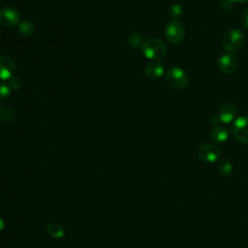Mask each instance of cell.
Here are the masks:
<instances>
[{
  "label": "cell",
  "instance_id": "1",
  "mask_svg": "<svg viewBox=\"0 0 248 248\" xmlns=\"http://www.w3.org/2000/svg\"><path fill=\"white\" fill-rule=\"evenodd\" d=\"M142 54L151 60H158L165 56L167 52L166 45L159 39H148L140 46Z\"/></svg>",
  "mask_w": 248,
  "mask_h": 248
},
{
  "label": "cell",
  "instance_id": "2",
  "mask_svg": "<svg viewBox=\"0 0 248 248\" xmlns=\"http://www.w3.org/2000/svg\"><path fill=\"white\" fill-rule=\"evenodd\" d=\"M166 81L173 89H182L188 84V76L183 69L173 66L168 70Z\"/></svg>",
  "mask_w": 248,
  "mask_h": 248
},
{
  "label": "cell",
  "instance_id": "3",
  "mask_svg": "<svg viewBox=\"0 0 248 248\" xmlns=\"http://www.w3.org/2000/svg\"><path fill=\"white\" fill-rule=\"evenodd\" d=\"M244 35L238 29H231L222 38V46L229 52L238 50L244 44Z\"/></svg>",
  "mask_w": 248,
  "mask_h": 248
},
{
  "label": "cell",
  "instance_id": "4",
  "mask_svg": "<svg viewBox=\"0 0 248 248\" xmlns=\"http://www.w3.org/2000/svg\"><path fill=\"white\" fill-rule=\"evenodd\" d=\"M165 36L169 43L172 45L180 44L185 36V30L179 20L171 19L168 22L165 28Z\"/></svg>",
  "mask_w": 248,
  "mask_h": 248
},
{
  "label": "cell",
  "instance_id": "5",
  "mask_svg": "<svg viewBox=\"0 0 248 248\" xmlns=\"http://www.w3.org/2000/svg\"><path fill=\"white\" fill-rule=\"evenodd\" d=\"M234 138L241 143H248V116L242 115L237 117L232 127Z\"/></svg>",
  "mask_w": 248,
  "mask_h": 248
},
{
  "label": "cell",
  "instance_id": "6",
  "mask_svg": "<svg viewBox=\"0 0 248 248\" xmlns=\"http://www.w3.org/2000/svg\"><path fill=\"white\" fill-rule=\"evenodd\" d=\"M199 158L204 163H215L221 158V150L215 144H203L198 150Z\"/></svg>",
  "mask_w": 248,
  "mask_h": 248
},
{
  "label": "cell",
  "instance_id": "7",
  "mask_svg": "<svg viewBox=\"0 0 248 248\" xmlns=\"http://www.w3.org/2000/svg\"><path fill=\"white\" fill-rule=\"evenodd\" d=\"M20 15L17 10L10 7L0 9V25L4 27H12L19 23Z\"/></svg>",
  "mask_w": 248,
  "mask_h": 248
},
{
  "label": "cell",
  "instance_id": "8",
  "mask_svg": "<svg viewBox=\"0 0 248 248\" xmlns=\"http://www.w3.org/2000/svg\"><path fill=\"white\" fill-rule=\"evenodd\" d=\"M218 67L224 74L231 75L234 73L237 67V60L235 56L230 52L223 53L218 58Z\"/></svg>",
  "mask_w": 248,
  "mask_h": 248
},
{
  "label": "cell",
  "instance_id": "9",
  "mask_svg": "<svg viewBox=\"0 0 248 248\" xmlns=\"http://www.w3.org/2000/svg\"><path fill=\"white\" fill-rule=\"evenodd\" d=\"M15 71H16L15 61L7 55L0 56V79L8 80L14 76Z\"/></svg>",
  "mask_w": 248,
  "mask_h": 248
},
{
  "label": "cell",
  "instance_id": "10",
  "mask_svg": "<svg viewBox=\"0 0 248 248\" xmlns=\"http://www.w3.org/2000/svg\"><path fill=\"white\" fill-rule=\"evenodd\" d=\"M235 107L233 104L225 103L221 106L218 111V118L221 123H231L235 116Z\"/></svg>",
  "mask_w": 248,
  "mask_h": 248
},
{
  "label": "cell",
  "instance_id": "11",
  "mask_svg": "<svg viewBox=\"0 0 248 248\" xmlns=\"http://www.w3.org/2000/svg\"><path fill=\"white\" fill-rule=\"evenodd\" d=\"M165 72L164 64L159 61H152L145 67V75L151 79H157L163 76Z\"/></svg>",
  "mask_w": 248,
  "mask_h": 248
},
{
  "label": "cell",
  "instance_id": "12",
  "mask_svg": "<svg viewBox=\"0 0 248 248\" xmlns=\"http://www.w3.org/2000/svg\"><path fill=\"white\" fill-rule=\"evenodd\" d=\"M230 132L225 126L219 125L212 129L210 133V139L215 143H224L229 140Z\"/></svg>",
  "mask_w": 248,
  "mask_h": 248
},
{
  "label": "cell",
  "instance_id": "13",
  "mask_svg": "<svg viewBox=\"0 0 248 248\" xmlns=\"http://www.w3.org/2000/svg\"><path fill=\"white\" fill-rule=\"evenodd\" d=\"M218 172L223 176H229L232 172V165L228 159H223L217 166Z\"/></svg>",
  "mask_w": 248,
  "mask_h": 248
},
{
  "label": "cell",
  "instance_id": "14",
  "mask_svg": "<svg viewBox=\"0 0 248 248\" xmlns=\"http://www.w3.org/2000/svg\"><path fill=\"white\" fill-rule=\"evenodd\" d=\"M18 31L24 37H29L34 32V25L29 20H22L18 23Z\"/></svg>",
  "mask_w": 248,
  "mask_h": 248
},
{
  "label": "cell",
  "instance_id": "15",
  "mask_svg": "<svg viewBox=\"0 0 248 248\" xmlns=\"http://www.w3.org/2000/svg\"><path fill=\"white\" fill-rule=\"evenodd\" d=\"M46 230H47V232L55 238H61L65 234V231H64L63 227L58 224H55V223H49L47 225Z\"/></svg>",
  "mask_w": 248,
  "mask_h": 248
},
{
  "label": "cell",
  "instance_id": "16",
  "mask_svg": "<svg viewBox=\"0 0 248 248\" xmlns=\"http://www.w3.org/2000/svg\"><path fill=\"white\" fill-rule=\"evenodd\" d=\"M183 14V9L181 7L180 4L177 3H173L169 7V15L170 16L174 19V20H178L181 16Z\"/></svg>",
  "mask_w": 248,
  "mask_h": 248
},
{
  "label": "cell",
  "instance_id": "17",
  "mask_svg": "<svg viewBox=\"0 0 248 248\" xmlns=\"http://www.w3.org/2000/svg\"><path fill=\"white\" fill-rule=\"evenodd\" d=\"M22 85V81L18 77H15L13 76L11 78L8 79V86L10 87V89H15V90H18Z\"/></svg>",
  "mask_w": 248,
  "mask_h": 248
},
{
  "label": "cell",
  "instance_id": "18",
  "mask_svg": "<svg viewBox=\"0 0 248 248\" xmlns=\"http://www.w3.org/2000/svg\"><path fill=\"white\" fill-rule=\"evenodd\" d=\"M129 44L132 46H134V47H137L140 45L141 46V44H142V37L140 34H133L129 38Z\"/></svg>",
  "mask_w": 248,
  "mask_h": 248
},
{
  "label": "cell",
  "instance_id": "19",
  "mask_svg": "<svg viewBox=\"0 0 248 248\" xmlns=\"http://www.w3.org/2000/svg\"><path fill=\"white\" fill-rule=\"evenodd\" d=\"M11 93V89L8 84L4 82H0V99L7 98Z\"/></svg>",
  "mask_w": 248,
  "mask_h": 248
},
{
  "label": "cell",
  "instance_id": "20",
  "mask_svg": "<svg viewBox=\"0 0 248 248\" xmlns=\"http://www.w3.org/2000/svg\"><path fill=\"white\" fill-rule=\"evenodd\" d=\"M221 8L223 11L225 12H230L232 9V6H233V2L232 0H223L220 4Z\"/></svg>",
  "mask_w": 248,
  "mask_h": 248
},
{
  "label": "cell",
  "instance_id": "21",
  "mask_svg": "<svg viewBox=\"0 0 248 248\" xmlns=\"http://www.w3.org/2000/svg\"><path fill=\"white\" fill-rule=\"evenodd\" d=\"M240 20H241L242 25H243L246 29H248V8L244 9L243 12L241 13V15H240Z\"/></svg>",
  "mask_w": 248,
  "mask_h": 248
},
{
  "label": "cell",
  "instance_id": "22",
  "mask_svg": "<svg viewBox=\"0 0 248 248\" xmlns=\"http://www.w3.org/2000/svg\"><path fill=\"white\" fill-rule=\"evenodd\" d=\"M4 226H5V223H4L3 219H2V218H0V231H1V230H3Z\"/></svg>",
  "mask_w": 248,
  "mask_h": 248
},
{
  "label": "cell",
  "instance_id": "23",
  "mask_svg": "<svg viewBox=\"0 0 248 248\" xmlns=\"http://www.w3.org/2000/svg\"><path fill=\"white\" fill-rule=\"evenodd\" d=\"M233 3H236V2H238V3H246V2H248V0H232Z\"/></svg>",
  "mask_w": 248,
  "mask_h": 248
},
{
  "label": "cell",
  "instance_id": "24",
  "mask_svg": "<svg viewBox=\"0 0 248 248\" xmlns=\"http://www.w3.org/2000/svg\"><path fill=\"white\" fill-rule=\"evenodd\" d=\"M1 114H2V108L0 107V115H1Z\"/></svg>",
  "mask_w": 248,
  "mask_h": 248
}]
</instances>
